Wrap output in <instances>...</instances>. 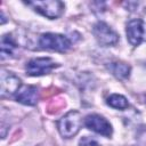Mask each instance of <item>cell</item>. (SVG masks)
<instances>
[{"mask_svg": "<svg viewBox=\"0 0 146 146\" xmlns=\"http://www.w3.org/2000/svg\"><path fill=\"white\" fill-rule=\"evenodd\" d=\"M82 116L78 111H71L62 116L57 122V129L62 137L72 138L81 129Z\"/></svg>", "mask_w": 146, "mask_h": 146, "instance_id": "obj_1", "label": "cell"}, {"mask_svg": "<svg viewBox=\"0 0 146 146\" xmlns=\"http://www.w3.org/2000/svg\"><path fill=\"white\" fill-rule=\"evenodd\" d=\"M39 44L42 49L54 50L58 52L67 51L72 43L71 40L63 34L59 33H43L39 38Z\"/></svg>", "mask_w": 146, "mask_h": 146, "instance_id": "obj_2", "label": "cell"}, {"mask_svg": "<svg viewBox=\"0 0 146 146\" xmlns=\"http://www.w3.org/2000/svg\"><path fill=\"white\" fill-rule=\"evenodd\" d=\"M25 3L49 19H56L59 16H62V14L64 13V8H65V5L58 0L27 1Z\"/></svg>", "mask_w": 146, "mask_h": 146, "instance_id": "obj_3", "label": "cell"}, {"mask_svg": "<svg viewBox=\"0 0 146 146\" xmlns=\"http://www.w3.org/2000/svg\"><path fill=\"white\" fill-rule=\"evenodd\" d=\"M58 66L59 65L50 57H38L30 59L25 65V70L31 76H40L50 73Z\"/></svg>", "mask_w": 146, "mask_h": 146, "instance_id": "obj_4", "label": "cell"}, {"mask_svg": "<svg viewBox=\"0 0 146 146\" xmlns=\"http://www.w3.org/2000/svg\"><path fill=\"white\" fill-rule=\"evenodd\" d=\"M92 33L100 46L108 47L119 42V34L104 22H97L92 27Z\"/></svg>", "mask_w": 146, "mask_h": 146, "instance_id": "obj_5", "label": "cell"}, {"mask_svg": "<svg viewBox=\"0 0 146 146\" xmlns=\"http://www.w3.org/2000/svg\"><path fill=\"white\" fill-rule=\"evenodd\" d=\"M127 39L131 46L146 42V23L143 19H132L127 24Z\"/></svg>", "mask_w": 146, "mask_h": 146, "instance_id": "obj_6", "label": "cell"}, {"mask_svg": "<svg viewBox=\"0 0 146 146\" xmlns=\"http://www.w3.org/2000/svg\"><path fill=\"white\" fill-rule=\"evenodd\" d=\"M84 125L92 130L94 132L102 135L104 137H111L113 133V128L111 125V123L107 121V119H105L104 116L99 115V114H89L86 116V119L83 120Z\"/></svg>", "mask_w": 146, "mask_h": 146, "instance_id": "obj_7", "label": "cell"}, {"mask_svg": "<svg viewBox=\"0 0 146 146\" xmlns=\"http://www.w3.org/2000/svg\"><path fill=\"white\" fill-rule=\"evenodd\" d=\"M0 94L1 97H11L17 94L19 88L22 87L21 80L14 73L1 70V79H0Z\"/></svg>", "mask_w": 146, "mask_h": 146, "instance_id": "obj_8", "label": "cell"}, {"mask_svg": "<svg viewBox=\"0 0 146 146\" xmlns=\"http://www.w3.org/2000/svg\"><path fill=\"white\" fill-rule=\"evenodd\" d=\"M15 99H16V102H18L23 105L33 106L39 100V90L34 86L24 84L19 88V90L15 95Z\"/></svg>", "mask_w": 146, "mask_h": 146, "instance_id": "obj_9", "label": "cell"}, {"mask_svg": "<svg viewBox=\"0 0 146 146\" xmlns=\"http://www.w3.org/2000/svg\"><path fill=\"white\" fill-rule=\"evenodd\" d=\"M108 68L112 72V74L120 80L128 79L131 72V67L127 63H123V62H112L110 63Z\"/></svg>", "mask_w": 146, "mask_h": 146, "instance_id": "obj_10", "label": "cell"}, {"mask_svg": "<svg viewBox=\"0 0 146 146\" xmlns=\"http://www.w3.org/2000/svg\"><path fill=\"white\" fill-rule=\"evenodd\" d=\"M17 49V44L10 34H5L1 38V59L11 57Z\"/></svg>", "mask_w": 146, "mask_h": 146, "instance_id": "obj_11", "label": "cell"}, {"mask_svg": "<svg viewBox=\"0 0 146 146\" xmlns=\"http://www.w3.org/2000/svg\"><path fill=\"white\" fill-rule=\"evenodd\" d=\"M106 103H107L108 106H111V107H113L115 110H125L129 106V103H128L127 98L124 96H122V95H119V94L111 95L107 98Z\"/></svg>", "mask_w": 146, "mask_h": 146, "instance_id": "obj_12", "label": "cell"}, {"mask_svg": "<svg viewBox=\"0 0 146 146\" xmlns=\"http://www.w3.org/2000/svg\"><path fill=\"white\" fill-rule=\"evenodd\" d=\"M136 139H137L138 146H146V125L141 127L138 130L137 136H136Z\"/></svg>", "mask_w": 146, "mask_h": 146, "instance_id": "obj_13", "label": "cell"}, {"mask_svg": "<svg viewBox=\"0 0 146 146\" xmlns=\"http://www.w3.org/2000/svg\"><path fill=\"white\" fill-rule=\"evenodd\" d=\"M79 146H100V145H99V143H98L96 139L86 136V137H82V138L80 139Z\"/></svg>", "mask_w": 146, "mask_h": 146, "instance_id": "obj_14", "label": "cell"}]
</instances>
